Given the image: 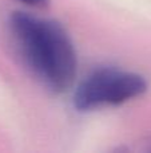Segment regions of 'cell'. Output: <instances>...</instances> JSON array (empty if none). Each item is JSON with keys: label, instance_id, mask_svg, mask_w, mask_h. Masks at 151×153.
I'll return each mask as SVG.
<instances>
[{"label": "cell", "instance_id": "cell-1", "mask_svg": "<svg viewBox=\"0 0 151 153\" xmlns=\"http://www.w3.org/2000/svg\"><path fill=\"white\" fill-rule=\"evenodd\" d=\"M8 27L16 51L37 81L54 93H64L74 85L76 51L60 23L16 11L11 13Z\"/></svg>", "mask_w": 151, "mask_h": 153}, {"label": "cell", "instance_id": "cell-2", "mask_svg": "<svg viewBox=\"0 0 151 153\" xmlns=\"http://www.w3.org/2000/svg\"><path fill=\"white\" fill-rule=\"evenodd\" d=\"M147 90L142 75L115 67L94 70L78 85L74 106L79 111H90L106 106H117L141 97Z\"/></svg>", "mask_w": 151, "mask_h": 153}, {"label": "cell", "instance_id": "cell-3", "mask_svg": "<svg viewBox=\"0 0 151 153\" xmlns=\"http://www.w3.org/2000/svg\"><path fill=\"white\" fill-rule=\"evenodd\" d=\"M20 3L28 5V7H34V8H44L48 5L50 0H19Z\"/></svg>", "mask_w": 151, "mask_h": 153}]
</instances>
